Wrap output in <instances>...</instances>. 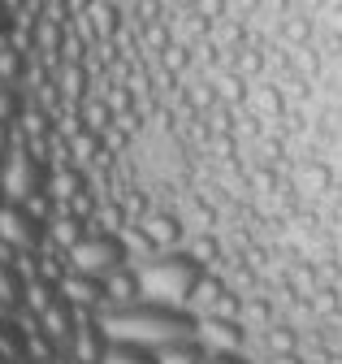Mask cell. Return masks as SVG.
I'll return each instance as SVG.
<instances>
[{
  "label": "cell",
  "mask_w": 342,
  "mask_h": 364,
  "mask_svg": "<svg viewBox=\"0 0 342 364\" xmlns=\"http://www.w3.org/2000/svg\"><path fill=\"white\" fill-rule=\"evenodd\" d=\"M100 321L113 343H139V347H160L169 338L199 334V312L174 308V304H152V299L126 304V308H104Z\"/></svg>",
  "instance_id": "obj_1"
},
{
  "label": "cell",
  "mask_w": 342,
  "mask_h": 364,
  "mask_svg": "<svg viewBox=\"0 0 342 364\" xmlns=\"http://www.w3.org/2000/svg\"><path fill=\"white\" fill-rule=\"evenodd\" d=\"M135 269H139L143 299H152V304H174V308H191V291H195L199 273H204V264H199L187 247L152 252V256H143Z\"/></svg>",
  "instance_id": "obj_2"
},
{
  "label": "cell",
  "mask_w": 342,
  "mask_h": 364,
  "mask_svg": "<svg viewBox=\"0 0 342 364\" xmlns=\"http://www.w3.org/2000/svg\"><path fill=\"white\" fill-rule=\"evenodd\" d=\"M65 256H70V269L92 273V278H104V273H113L117 264H131L135 260L121 235H104V230H87Z\"/></svg>",
  "instance_id": "obj_3"
},
{
  "label": "cell",
  "mask_w": 342,
  "mask_h": 364,
  "mask_svg": "<svg viewBox=\"0 0 342 364\" xmlns=\"http://www.w3.org/2000/svg\"><path fill=\"white\" fill-rule=\"evenodd\" d=\"M135 230H139V239H143V247L148 252H174V247H182L187 243V221L174 213V208H148L139 221H131Z\"/></svg>",
  "instance_id": "obj_4"
},
{
  "label": "cell",
  "mask_w": 342,
  "mask_h": 364,
  "mask_svg": "<svg viewBox=\"0 0 342 364\" xmlns=\"http://www.w3.org/2000/svg\"><path fill=\"white\" fill-rule=\"evenodd\" d=\"M109 330L100 321V312H78V321H74V334L65 343V360L70 364H100L104 351H109Z\"/></svg>",
  "instance_id": "obj_5"
},
{
  "label": "cell",
  "mask_w": 342,
  "mask_h": 364,
  "mask_svg": "<svg viewBox=\"0 0 342 364\" xmlns=\"http://www.w3.org/2000/svg\"><path fill=\"white\" fill-rule=\"evenodd\" d=\"M0 243L9 247H44V225H35L18 200L0 204Z\"/></svg>",
  "instance_id": "obj_6"
},
{
  "label": "cell",
  "mask_w": 342,
  "mask_h": 364,
  "mask_svg": "<svg viewBox=\"0 0 342 364\" xmlns=\"http://www.w3.org/2000/svg\"><path fill=\"white\" fill-rule=\"evenodd\" d=\"M199 338L208 351H247V326L243 316H199Z\"/></svg>",
  "instance_id": "obj_7"
},
{
  "label": "cell",
  "mask_w": 342,
  "mask_h": 364,
  "mask_svg": "<svg viewBox=\"0 0 342 364\" xmlns=\"http://www.w3.org/2000/svg\"><path fill=\"white\" fill-rule=\"evenodd\" d=\"M333 182H338V173H333L329 161H321V156H304V161L294 165V173H290V191L308 196V200H321V196L333 191Z\"/></svg>",
  "instance_id": "obj_8"
},
{
  "label": "cell",
  "mask_w": 342,
  "mask_h": 364,
  "mask_svg": "<svg viewBox=\"0 0 342 364\" xmlns=\"http://www.w3.org/2000/svg\"><path fill=\"white\" fill-rule=\"evenodd\" d=\"M57 291H61L78 312H100V308H104V278H92V273L70 269Z\"/></svg>",
  "instance_id": "obj_9"
},
{
  "label": "cell",
  "mask_w": 342,
  "mask_h": 364,
  "mask_svg": "<svg viewBox=\"0 0 342 364\" xmlns=\"http://www.w3.org/2000/svg\"><path fill=\"white\" fill-rule=\"evenodd\" d=\"M139 299H143V287H139L135 264H117L113 273H104V308H126V304H139Z\"/></svg>",
  "instance_id": "obj_10"
},
{
  "label": "cell",
  "mask_w": 342,
  "mask_h": 364,
  "mask_svg": "<svg viewBox=\"0 0 342 364\" xmlns=\"http://www.w3.org/2000/svg\"><path fill=\"white\" fill-rule=\"evenodd\" d=\"M87 230H92V225L82 221V217H74L70 208H57V213H53V221L44 225V243H48V247H61V252H70V247H74L82 235H87Z\"/></svg>",
  "instance_id": "obj_11"
},
{
  "label": "cell",
  "mask_w": 342,
  "mask_h": 364,
  "mask_svg": "<svg viewBox=\"0 0 342 364\" xmlns=\"http://www.w3.org/2000/svg\"><path fill=\"white\" fill-rule=\"evenodd\" d=\"M156 364H208V347L199 334H187V338H169L160 347H152Z\"/></svg>",
  "instance_id": "obj_12"
},
{
  "label": "cell",
  "mask_w": 342,
  "mask_h": 364,
  "mask_svg": "<svg viewBox=\"0 0 342 364\" xmlns=\"http://www.w3.org/2000/svg\"><path fill=\"white\" fill-rule=\"evenodd\" d=\"M260 347H265L269 360L294 355V351H304V334L294 330V321H269V326L260 330Z\"/></svg>",
  "instance_id": "obj_13"
},
{
  "label": "cell",
  "mask_w": 342,
  "mask_h": 364,
  "mask_svg": "<svg viewBox=\"0 0 342 364\" xmlns=\"http://www.w3.org/2000/svg\"><path fill=\"white\" fill-rule=\"evenodd\" d=\"M226 287H230V282L221 278L217 269H204V273H199V282H195V291H191V312H199V316H204L212 304H217V295H221Z\"/></svg>",
  "instance_id": "obj_14"
},
{
  "label": "cell",
  "mask_w": 342,
  "mask_h": 364,
  "mask_svg": "<svg viewBox=\"0 0 342 364\" xmlns=\"http://www.w3.org/2000/svg\"><path fill=\"white\" fill-rule=\"evenodd\" d=\"M182 247H187V252H191L204 269H217V260H226V247H221V239L212 235V230H195Z\"/></svg>",
  "instance_id": "obj_15"
},
{
  "label": "cell",
  "mask_w": 342,
  "mask_h": 364,
  "mask_svg": "<svg viewBox=\"0 0 342 364\" xmlns=\"http://www.w3.org/2000/svg\"><path fill=\"white\" fill-rule=\"evenodd\" d=\"M269 321H277V308H273V299L269 295H243V326L251 330H265Z\"/></svg>",
  "instance_id": "obj_16"
},
{
  "label": "cell",
  "mask_w": 342,
  "mask_h": 364,
  "mask_svg": "<svg viewBox=\"0 0 342 364\" xmlns=\"http://www.w3.org/2000/svg\"><path fill=\"white\" fill-rule=\"evenodd\" d=\"M100 364H156V355L152 347H139V343H109Z\"/></svg>",
  "instance_id": "obj_17"
},
{
  "label": "cell",
  "mask_w": 342,
  "mask_h": 364,
  "mask_svg": "<svg viewBox=\"0 0 342 364\" xmlns=\"http://www.w3.org/2000/svg\"><path fill=\"white\" fill-rule=\"evenodd\" d=\"M22 208H26V217H31L35 225H48V221H53V213H57L61 204H57V200H53L44 187H39V191H31V196L22 200Z\"/></svg>",
  "instance_id": "obj_18"
},
{
  "label": "cell",
  "mask_w": 342,
  "mask_h": 364,
  "mask_svg": "<svg viewBox=\"0 0 342 364\" xmlns=\"http://www.w3.org/2000/svg\"><path fill=\"white\" fill-rule=\"evenodd\" d=\"M208 364H247L243 351H208Z\"/></svg>",
  "instance_id": "obj_19"
},
{
  "label": "cell",
  "mask_w": 342,
  "mask_h": 364,
  "mask_svg": "<svg viewBox=\"0 0 342 364\" xmlns=\"http://www.w3.org/2000/svg\"><path fill=\"white\" fill-rule=\"evenodd\" d=\"M338 278H342V264H338Z\"/></svg>",
  "instance_id": "obj_20"
},
{
  "label": "cell",
  "mask_w": 342,
  "mask_h": 364,
  "mask_svg": "<svg viewBox=\"0 0 342 364\" xmlns=\"http://www.w3.org/2000/svg\"><path fill=\"white\" fill-rule=\"evenodd\" d=\"M338 221H342V213H338Z\"/></svg>",
  "instance_id": "obj_21"
}]
</instances>
